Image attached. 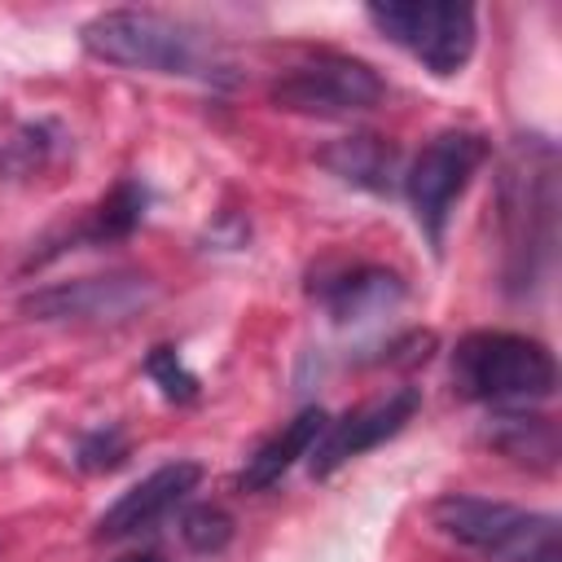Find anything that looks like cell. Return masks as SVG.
Listing matches in <instances>:
<instances>
[{"label": "cell", "mask_w": 562, "mask_h": 562, "mask_svg": "<svg viewBox=\"0 0 562 562\" xmlns=\"http://www.w3.org/2000/svg\"><path fill=\"white\" fill-rule=\"evenodd\" d=\"M382 92H386L382 75L369 61L342 57V53H316V57L281 70L268 88L272 105L290 110V114H307V119L364 114L382 101Z\"/></svg>", "instance_id": "obj_6"}, {"label": "cell", "mask_w": 562, "mask_h": 562, "mask_svg": "<svg viewBox=\"0 0 562 562\" xmlns=\"http://www.w3.org/2000/svg\"><path fill=\"white\" fill-rule=\"evenodd\" d=\"M435 527L479 553H492L501 562H562L558 544V518L531 514L509 501H487L470 492H448L430 509Z\"/></svg>", "instance_id": "obj_4"}, {"label": "cell", "mask_w": 562, "mask_h": 562, "mask_svg": "<svg viewBox=\"0 0 562 562\" xmlns=\"http://www.w3.org/2000/svg\"><path fill=\"white\" fill-rule=\"evenodd\" d=\"M321 162L338 180H347L356 189H369V193H391L395 176H400V149L386 136H373V132H356V136H342V140L325 145Z\"/></svg>", "instance_id": "obj_13"}, {"label": "cell", "mask_w": 562, "mask_h": 562, "mask_svg": "<svg viewBox=\"0 0 562 562\" xmlns=\"http://www.w3.org/2000/svg\"><path fill=\"white\" fill-rule=\"evenodd\" d=\"M452 386L474 404L527 408L553 395L558 364L540 338L509 329H474L452 351Z\"/></svg>", "instance_id": "obj_3"}, {"label": "cell", "mask_w": 562, "mask_h": 562, "mask_svg": "<svg viewBox=\"0 0 562 562\" xmlns=\"http://www.w3.org/2000/svg\"><path fill=\"white\" fill-rule=\"evenodd\" d=\"M505 290L527 299L544 285L558 250V149L549 136H518L501 162Z\"/></svg>", "instance_id": "obj_1"}, {"label": "cell", "mask_w": 562, "mask_h": 562, "mask_svg": "<svg viewBox=\"0 0 562 562\" xmlns=\"http://www.w3.org/2000/svg\"><path fill=\"white\" fill-rule=\"evenodd\" d=\"M325 426H329V417H325L321 404H312L299 417H290L268 443L255 448V457H246V465L237 474V487L241 492H268L272 483H281V474H290V465H299L316 448Z\"/></svg>", "instance_id": "obj_11"}, {"label": "cell", "mask_w": 562, "mask_h": 562, "mask_svg": "<svg viewBox=\"0 0 562 562\" xmlns=\"http://www.w3.org/2000/svg\"><path fill=\"white\" fill-rule=\"evenodd\" d=\"M61 145V127L57 123H26L13 132V140L4 145V158H0V171H18V176H31L35 167H44L53 158V149Z\"/></svg>", "instance_id": "obj_16"}, {"label": "cell", "mask_w": 562, "mask_h": 562, "mask_svg": "<svg viewBox=\"0 0 562 562\" xmlns=\"http://www.w3.org/2000/svg\"><path fill=\"white\" fill-rule=\"evenodd\" d=\"M483 443L509 457L527 470H553L558 465V426L549 417H536L527 408H501L483 426Z\"/></svg>", "instance_id": "obj_14"}, {"label": "cell", "mask_w": 562, "mask_h": 562, "mask_svg": "<svg viewBox=\"0 0 562 562\" xmlns=\"http://www.w3.org/2000/svg\"><path fill=\"white\" fill-rule=\"evenodd\" d=\"M417 408H422V391H417V386H395V391H386V395H378V400H369V404L342 413L338 422H329V426L321 430L316 448L307 452L312 474H316V479H329V474H334L338 465H347L351 457H360V452L386 443L391 435H400V430L413 422Z\"/></svg>", "instance_id": "obj_8"}, {"label": "cell", "mask_w": 562, "mask_h": 562, "mask_svg": "<svg viewBox=\"0 0 562 562\" xmlns=\"http://www.w3.org/2000/svg\"><path fill=\"white\" fill-rule=\"evenodd\" d=\"M487 154H492L487 136L452 127V132L430 136L417 149V158L408 162V171H404V198H408L413 220L426 233V241H430L435 255L443 246V228H448V215H452L457 198L470 189V180L487 162Z\"/></svg>", "instance_id": "obj_5"}, {"label": "cell", "mask_w": 562, "mask_h": 562, "mask_svg": "<svg viewBox=\"0 0 562 562\" xmlns=\"http://www.w3.org/2000/svg\"><path fill=\"white\" fill-rule=\"evenodd\" d=\"M198 483H202V465L198 461H167V465H158L154 474L132 483L97 518V540H127V536H140V531L158 527L189 492H198Z\"/></svg>", "instance_id": "obj_10"}, {"label": "cell", "mask_w": 562, "mask_h": 562, "mask_svg": "<svg viewBox=\"0 0 562 562\" xmlns=\"http://www.w3.org/2000/svg\"><path fill=\"white\" fill-rule=\"evenodd\" d=\"M180 536L193 553H220L233 540V514L220 505H193L180 518Z\"/></svg>", "instance_id": "obj_18"}, {"label": "cell", "mask_w": 562, "mask_h": 562, "mask_svg": "<svg viewBox=\"0 0 562 562\" xmlns=\"http://www.w3.org/2000/svg\"><path fill=\"white\" fill-rule=\"evenodd\" d=\"M123 461H127V435H123V426H114V422L88 430V435L75 443V465L88 470V474H110V470H119Z\"/></svg>", "instance_id": "obj_19"}, {"label": "cell", "mask_w": 562, "mask_h": 562, "mask_svg": "<svg viewBox=\"0 0 562 562\" xmlns=\"http://www.w3.org/2000/svg\"><path fill=\"white\" fill-rule=\"evenodd\" d=\"M364 18L404 53H413L430 75L448 79L474 57L479 18L470 4H369Z\"/></svg>", "instance_id": "obj_7"}, {"label": "cell", "mask_w": 562, "mask_h": 562, "mask_svg": "<svg viewBox=\"0 0 562 562\" xmlns=\"http://www.w3.org/2000/svg\"><path fill=\"white\" fill-rule=\"evenodd\" d=\"M119 562H158L154 553H132V558H119Z\"/></svg>", "instance_id": "obj_20"}, {"label": "cell", "mask_w": 562, "mask_h": 562, "mask_svg": "<svg viewBox=\"0 0 562 562\" xmlns=\"http://www.w3.org/2000/svg\"><path fill=\"white\" fill-rule=\"evenodd\" d=\"M145 373H149V382L162 391V400H171V404H193L198 391H202L198 373H193V369L180 360V351L167 347V342H158V347L145 356Z\"/></svg>", "instance_id": "obj_17"}, {"label": "cell", "mask_w": 562, "mask_h": 562, "mask_svg": "<svg viewBox=\"0 0 562 562\" xmlns=\"http://www.w3.org/2000/svg\"><path fill=\"white\" fill-rule=\"evenodd\" d=\"M400 299H404V277L391 272V268H373V263L351 268L338 281L321 285V303H325V312H329L334 325L373 321V316L391 312Z\"/></svg>", "instance_id": "obj_12"}, {"label": "cell", "mask_w": 562, "mask_h": 562, "mask_svg": "<svg viewBox=\"0 0 562 562\" xmlns=\"http://www.w3.org/2000/svg\"><path fill=\"white\" fill-rule=\"evenodd\" d=\"M79 44L88 57L123 70H149V75H184V79H215L224 70L215 44L158 9H105L83 22Z\"/></svg>", "instance_id": "obj_2"}, {"label": "cell", "mask_w": 562, "mask_h": 562, "mask_svg": "<svg viewBox=\"0 0 562 562\" xmlns=\"http://www.w3.org/2000/svg\"><path fill=\"white\" fill-rule=\"evenodd\" d=\"M145 202H149V198H145V184H136V180H119V184L97 202V211H92V220L79 228V237L92 241V246L132 237V228L145 220Z\"/></svg>", "instance_id": "obj_15"}, {"label": "cell", "mask_w": 562, "mask_h": 562, "mask_svg": "<svg viewBox=\"0 0 562 562\" xmlns=\"http://www.w3.org/2000/svg\"><path fill=\"white\" fill-rule=\"evenodd\" d=\"M149 299H154L149 277L114 272V277H79V281L44 285L22 299V312L35 321H123Z\"/></svg>", "instance_id": "obj_9"}]
</instances>
